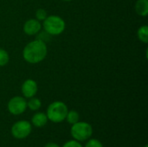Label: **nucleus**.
<instances>
[{
  "label": "nucleus",
  "mask_w": 148,
  "mask_h": 147,
  "mask_svg": "<svg viewBox=\"0 0 148 147\" xmlns=\"http://www.w3.org/2000/svg\"><path fill=\"white\" fill-rule=\"evenodd\" d=\"M85 147H103V145L100 140L96 139H92L86 143Z\"/></svg>",
  "instance_id": "16"
},
{
  "label": "nucleus",
  "mask_w": 148,
  "mask_h": 147,
  "mask_svg": "<svg viewBox=\"0 0 148 147\" xmlns=\"http://www.w3.org/2000/svg\"><path fill=\"white\" fill-rule=\"evenodd\" d=\"M32 130L31 124L27 120H19L11 127V134L14 138L23 139L27 138Z\"/></svg>",
  "instance_id": "5"
},
{
  "label": "nucleus",
  "mask_w": 148,
  "mask_h": 147,
  "mask_svg": "<svg viewBox=\"0 0 148 147\" xmlns=\"http://www.w3.org/2000/svg\"><path fill=\"white\" fill-rule=\"evenodd\" d=\"M63 1H66V2H69V1H71V0H63Z\"/></svg>",
  "instance_id": "19"
},
{
  "label": "nucleus",
  "mask_w": 148,
  "mask_h": 147,
  "mask_svg": "<svg viewBox=\"0 0 148 147\" xmlns=\"http://www.w3.org/2000/svg\"><path fill=\"white\" fill-rule=\"evenodd\" d=\"M21 90H22V94L25 98H29V99L32 98L37 93L38 90L37 83L36 81L32 79H28L23 83Z\"/></svg>",
  "instance_id": "7"
},
{
  "label": "nucleus",
  "mask_w": 148,
  "mask_h": 147,
  "mask_svg": "<svg viewBox=\"0 0 148 147\" xmlns=\"http://www.w3.org/2000/svg\"><path fill=\"white\" fill-rule=\"evenodd\" d=\"M47 16H48L47 11L43 9H38L36 11V17L38 21H44Z\"/></svg>",
  "instance_id": "15"
},
{
  "label": "nucleus",
  "mask_w": 148,
  "mask_h": 147,
  "mask_svg": "<svg viewBox=\"0 0 148 147\" xmlns=\"http://www.w3.org/2000/svg\"><path fill=\"white\" fill-rule=\"evenodd\" d=\"M7 108L8 111L13 115L22 114L27 108V101L22 96H15L8 102Z\"/></svg>",
  "instance_id": "6"
},
{
  "label": "nucleus",
  "mask_w": 148,
  "mask_h": 147,
  "mask_svg": "<svg viewBox=\"0 0 148 147\" xmlns=\"http://www.w3.org/2000/svg\"><path fill=\"white\" fill-rule=\"evenodd\" d=\"M62 147H82V146L77 140H69L66 142Z\"/></svg>",
  "instance_id": "17"
},
{
  "label": "nucleus",
  "mask_w": 148,
  "mask_h": 147,
  "mask_svg": "<svg viewBox=\"0 0 148 147\" xmlns=\"http://www.w3.org/2000/svg\"><path fill=\"white\" fill-rule=\"evenodd\" d=\"M72 137L77 141H85L93 134L92 126L87 122H77L72 125L70 130Z\"/></svg>",
  "instance_id": "4"
},
{
  "label": "nucleus",
  "mask_w": 148,
  "mask_h": 147,
  "mask_svg": "<svg viewBox=\"0 0 148 147\" xmlns=\"http://www.w3.org/2000/svg\"><path fill=\"white\" fill-rule=\"evenodd\" d=\"M134 9L140 16H147L148 14V0H137Z\"/></svg>",
  "instance_id": "10"
},
{
  "label": "nucleus",
  "mask_w": 148,
  "mask_h": 147,
  "mask_svg": "<svg viewBox=\"0 0 148 147\" xmlns=\"http://www.w3.org/2000/svg\"><path fill=\"white\" fill-rule=\"evenodd\" d=\"M47 53L48 49L46 43L39 39H36L24 47L23 57L27 62L36 64L45 59Z\"/></svg>",
  "instance_id": "1"
},
{
  "label": "nucleus",
  "mask_w": 148,
  "mask_h": 147,
  "mask_svg": "<svg viewBox=\"0 0 148 147\" xmlns=\"http://www.w3.org/2000/svg\"><path fill=\"white\" fill-rule=\"evenodd\" d=\"M9 61H10V55L8 52L5 49L0 48V67H3L7 65Z\"/></svg>",
  "instance_id": "14"
},
{
  "label": "nucleus",
  "mask_w": 148,
  "mask_h": 147,
  "mask_svg": "<svg viewBox=\"0 0 148 147\" xmlns=\"http://www.w3.org/2000/svg\"><path fill=\"white\" fill-rule=\"evenodd\" d=\"M138 35V38L140 42H144V43H147L148 42V26L147 25H143L140 26L138 29L137 32Z\"/></svg>",
  "instance_id": "11"
},
{
  "label": "nucleus",
  "mask_w": 148,
  "mask_h": 147,
  "mask_svg": "<svg viewBox=\"0 0 148 147\" xmlns=\"http://www.w3.org/2000/svg\"><path fill=\"white\" fill-rule=\"evenodd\" d=\"M42 29V24L37 19H29L23 24V31L28 36L37 35Z\"/></svg>",
  "instance_id": "8"
},
{
  "label": "nucleus",
  "mask_w": 148,
  "mask_h": 147,
  "mask_svg": "<svg viewBox=\"0 0 148 147\" xmlns=\"http://www.w3.org/2000/svg\"><path fill=\"white\" fill-rule=\"evenodd\" d=\"M145 147H148V146H147V145H146V146H145Z\"/></svg>",
  "instance_id": "20"
},
{
  "label": "nucleus",
  "mask_w": 148,
  "mask_h": 147,
  "mask_svg": "<svg viewBox=\"0 0 148 147\" xmlns=\"http://www.w3.org/2000/svg\"><path fill=\"white\" fill-rule=\"evenodd\" d=\"M44 147H60L57 144H56V143H52V142H49V143H47L46 145H45V146Z\"/></svg>",
  "instance_id": "18"
},
{
  "label": "nucleus",
  "mask_w": 148,
  "mask_h": 147,
  "mask_svg": "<svg viewBox=\"0 0 148 147\" xmlns=\"http://www.w3.org/2000/svg\"><path fill=\"white\" fill-rule=\"evenodd\" d=\"M42 107V102L38 98H36L35 96L32 98H29V101L27 102V107H29L32 111H37Z\"/></svg>",
  "instance_id": "12"
},
{
  "label": "nucleus",
  "mask_w": 148,
  "mask_h": 147,
  "mask_svg": "<svg viewBox=\"0 0 148 147\" xmlns=\"http://www.w3.org/2000/svg\"><path fill=\"white\" fill-rule=\"evenodd\" d=\"M42 27L44 31L50 36L61 35L66 28V23L64 20L56 15L48 16L44 21H42Z\"/></svg>",
  "instance_id": "2"
},
{
  "label": "nucleus",
  "mask_w": 148,
  "mask_h": 147,
  "mask_svg": "<svg viewBox=\"0 0 148 147\" xmlns=\"http://www.w3.org/2000/svg\"><path fill=\"white\" fill-rule=\"evenodd\" d=\"M65 120H67V121L69 124L74 125V124H75V123H77L79 121V113L75 110L68 111V113H67V116H66Z\"/></svg>",
  "instance_id": "13"
},
{
  "label": "nucleus",
  "mask_w": 148,
  "mask_h": 147,
  "mask_svg": "<svg viewBox=\"0 0 148 147\" xmlns=\"http://www.w3.org/2000/svg\"><path fill=\"white\" fill-rule=\"evenodd\" d=\"M68 107L62 101H55L51 103L47 108L48 120L54 123H61L65 120L68 113Z\"/></svg>",
  "instance_id": "3"
},
{
  "label": "nucleus",
  "mask_w": 148,
  "mask_h": 147,
  "mask_svg": "<svg viewBox=\"0 0 148 147\" xmlns=\"http://www.w3.org/2000/svg\"><path fill=\"white\" fill-rule=\"evenodd\" d=\"M48 122V117L44 113H36L33 115L31 119V123L36 127H42Z\"/></svg>",
  "instance_id": "9"
}]
</instances>
